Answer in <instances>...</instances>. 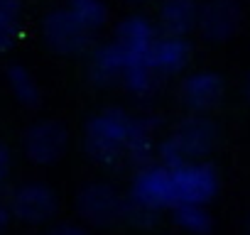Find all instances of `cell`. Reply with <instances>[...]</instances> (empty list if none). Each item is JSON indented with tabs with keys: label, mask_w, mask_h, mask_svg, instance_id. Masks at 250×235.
<instances>
[{
	"label": "cell",
	"mask_w": 250,
	"mask_h": 235,
	"mask_svg": "<svg viewBox=\"0 0 250 235\" xmlns=\"http://www.w3.org/2000/svg\"><path fill=\"white\" fill-rule=\"evenodd\" d=\"M199 0H162L157 10V30L165 35L189 37L196 30Z\"/></svg>",
	"instance_id": "obj_14"
},
{
	"label": "cell",
	"mask_w": 250,
	"mask_h": 235,
	"mask_svg": "<svg viewBox=\"0 0 250 235\" xmlns=\"http://www.w3.org/2000/svg\"><path fill=\"white\" fill-rule=\"evenodd\" d=\"M243 27V8L238 0H206L199 5L196 30L206 42H230Z\"/></svg>",
	"instance_id": "obj_9"
},
{
	"label": "cell",
	"mask_w": 250,
	"mask_h": 235,
	"mask_svg": "<svg viewBox=\"0 0 250 235\" xmlns=\"http://www.w3.org/2000/svg\"><path fill=\"white\" fill-rule=\"evenodd\" d=\"M172 184H174L177 203H204V206H208L221 189V176H218V169L211 162L189 159V162L172 169Z\"/></svg>",
	"instance_id": "obj_2"
},
{
	"label": "cell",
	"mask_w": 250,
	"mask_h": 235,
	"mask_svg": "<svg viewBox=\"0 0 250 235\" xmlns=\"http://www.w3.org/2000/svg\"><path fill=\"white\" fill-rule=\"evenodd\" d=\"M120 83H123V88L128 91V93L143 98V96H150L157 88L160 76L147 66V61H130L128 66L123 69Z\"/></svg>",
	"instance_id": "obj_18"
},
{
	"label": "cell",
	"mask_w": 250,
	"mask_h": 235,
	"mask_svg": "<svg viewBox=\"0 0 250 235\" xmlns=\"http://www.w3.org/2000/svg\"><path fill=\"white\" fill-rule=\"evenodd\" d=\"M5 81H8V88L13 93V98L25 105V108H40L42 103V91H40V83L35 78V74L22 66V64H10L8 71H5Z\"/></svg>",
	"instance_id": "obj_16"
},
{
	"label": "cell",
	"mask_w": 250,
	"mask_h": 235,
	"mask_svg": "<svg viewBox=\"0 0 250 235\" xmlns=\"http://www.w3.org/2000/svg\"><path fill=\"white\" fill-rule=\"evenodd\" d=\"M42 37H44L47 47L62 57L83 54L93 42V32L86 30L66 8H54L44 15Z\"/></svg>",
	"instance_id": "obj_3"
},
{
	"label": "cell",
	"mask_w": 250,
	"mask_h": 235,
	"mask_svg": "<svg viewBox=\"0 0 250 235\" xmlns=\"http://www.w3.org/2000/svg\"><path fill=\"white\" fill-rule=\"evenodd\" d=\"M22 0H0V22H20Z\"/></svg>",
	"instance_id": "obj_22"
},
{
	"label": "cell",
	"mask_w": 250,
	"mask_h": 235,
	"mask_svg": "<svg viewBox=\"0 0 250 235\" xmlns=\"http://www.w3.org/2000/svg\"><path fill=\"white\" fill-rule=\"evenodd\" d=\"M191 57H194V47L187 37L157 32L152 47L147 49L145 61L160 78H167V76L184 74L187 66L191 64Z\"/></svg>",
	"instance_id": "obj_11"
},
{
	"label": "cell",
	"mask_w": 250,
	"mask_h": 235,
	"mask_svg": "<svg viewBox=\"0 0 250 235\" xmlns=\"http://www.w3.org/2000/svg\"><path fill=\"white\" fill-rule=\"evenodd\" d=\"M76 213L81 220H86L88 225L96 228H110L115 223L123 220V206L125 198L118 194V189H113L110 184L103 181H93L86 184L79 194H76Z\"/></svg>",
	"instance_id": "obj_6"
},
{
	"label": "cell",
	"mask_w": 250,
	"mask_h": 235,
	"mask_svg": "<svg viewBox=\"0 0 250 235\" xmlns=\"http://www.w3.org/2000/svg\"><path fill=\"white\" fill-rule=\"evenodd\" d=\"M125 66H128V59L120 52V47L110 39L93 49L91 61H88V78L98 88H110V86L120 83Z\"/></svg>",
	"instance_id": "obj_13"
},
{
	"label": "cell",
	"mask_w": 250,
	"mask_h": 235,
	"mask_svg": "<svg viewBox=\"0 0 250 235\" xmlns=\"http://www.w3.org/2000/svg\"><path fill=\"white\" fill-rule=\"evenodd\" d=\"M130 123L133 115L118 105L93 113L83 128V150L88 159L101 167H118L123 162Z\"/></svg>",
	"instance_id": "obj_1"
},
{
	"label": "cell",
	"mask_w": 250,
	"mask_h": 235,
	"mask_svg": "<svg viewBox=\"0 0 250 235\" xmlns=\"http://www.w3.org/2000/svg\"><path fill=\"white\" fill-rule=\"evenodd\" d=\"M10 220H13V215H10V211H8V203H0V235L8 230Z\"/></svg>",
	"instance_id": "obj_25"
},
{
	"label": "cell",
	"mask_w": 250,
	"mask_h": 235,
	"mask_svg": "<svg viewBox=\"0 0 250 235\" xmlns=\"http://www.w3.org/2000/svg\"><path fill=\"white\" fill-rule=\"evenodd\" d=\"M157 211L152 208H145L130 198H125V206H123V220L130 223V225H138V228H152L157 223Z\"/></svg>",
	"instance_id": "obj_20"
},
{
	"label": "cell",
	"mask_w": 250,
	"mask_h": 235,
	"mask_svg": "<svg viewBox=\"0 0 250 235\" xmlns=\"http://www.w3.org/2000/svg\"><path fill=\"white\" fill-rule=\"evenodd\" d=\"M245 235H250V213H248V218H245Z\"/></svg>",
	"instance_id": "obj_28"
},
{
	"label": "cell",
	"mask_w": 250,
	"mask_h": 235,
	"mask_svg": "<svg viewBox=\"0 0 250 235\" xmlns=\"http://www.w3.org/2000/svg\"><path fill=\"white\" fill-rule=\"evenodd\" d=\"M172 211V220L189 235H208L213 230V215L204 203H177Z\"/></svg>",
	"instance_id": "obj_17"
},
{
	"label": "cell",
	"mask_w": 250,
	"mask_h": 235,
	"mask_svg": "<svg viewBox=\"0 0 250 235\" xmlns=\"http://www.w3.org/2000/svg\"><path fill=\"white\" fill-rule=\"evenodd\" d=\"M47 235H88V230L79 223H57L47 230Z\"/></svg>",
	"instance_id": "obj_23"
},
{
	"label": "cell",
	"mask_w": 250,
	"mask_h": 235,
	"mask_svg": "<svg viewBox=\"0 0 250 235\" xmlns=\"http://www.w3.org/2000/svg\"><path fill=\"white\" fill-rule=\"evenodd\" d=\"M226 98V81L218 71L199 69L179 81V100L189 113H211Z\"/></svg>",
	"instance_id": "obj_10"
},
{
	"label": "cell",
	"mask_w": 250,
	"mask_h": 235,
	"mask_svg": "<svg viewBox=\"0 0 250 235\" xmlns=\"http://www.w3.org/2000/svg\"><path fill=\"white\" fill-rule=\"evenodd\" d=\"M20 35H22V25L20 22H5V25L0 22V54H8L18 44Z\"/></svg>",
	"instance_id": "obj_21"
},
{
	"label": "cell",
	"mask_w": 250,
	"mask_h": 235,
	"mask_svg": "<svg viewBox=\"0 0 250 235\" xmlns=\"http://www.w3.org/2000/svg\"><path fill=\"white\" fill-rule=\"evenodd\" d=\"M128 3H133V5H147V3H152V0H128Z\"/></svg>",
	"instance_id": "obj_27"
},
{
	"label": "cell",
	"mask_w": 250,
	"mask_h": 235,
	"mask_svg": "<svg viewBox=\"0 0 250 235\" xmlns=\"http://www.w3.org/2000/svg\"><path fill=\"white\" fill-rule=\"evenodd\" d=\"M218 125L208 113H189L172 128L169 140L179 147L184 159H206L218 145Z\"/></svg>",
	"instance_id": "obj_7"
},
{
	"label": "cell",
	"mask_w": 250,
	"mask_h": 235,
	"mask_svg": "<svg viewBox=\"0 0 250 235\" xmlns=\"http://www.w3.org/2000/svg\"><path fill=\"white\" fill-rule=\"evenodd\" d=\"M8 211L27 225H44L59 213V196L44 181H25L10 194Z\"/></svg>",
	"instance_id": "obj_5"
},
{
	"label": "cell",
	"mask_w": 250,
	"mask_h": 235,
	"mask_svg": "<svg viewBox=\"0 0 250 235\" xmlns=\"http://www.w3.org/2000/svg\"><path fill=\"white\" fill-rule=\"evenodd\" d=\"M155 37H157V25L147 15L133 13L118 22L113 42L120 47V52L125 54V59L130 64V61H145L147 49L152 47Z\"/></svg>",
	"instance_id": "obj_12"
},
{
	"label": "cell",
	"mask_w": 250,
	"mask_h": 235,
	"mask_svg": "<svg viewBox=\"0 0 250 235\" xmlns=\"http://www.w3.org/2000/svg\"><path fill=\"white\" fill-rule=\"evenodd\" d=\"M10 167H13V155H10V147L0 140V186L5 184L8 174H10Z\"/></svg>",
	"instance_id": "obj_24"
},
{
	"label": "cell",
	"mask_w": 250,
	"mask_h": 235,
	"mask_svg": "<svg viewBox=\"0 0 250 235\" xmlns=\"http://www.w3.org/2000/svg\"><path fill=\"white\" fill-rule=\"evenodd\" d=\"M66 10L93 35L105 27L108 22V5L105 0H66Z\"/></svg>",
	"instance_id": "obj_19"
},
{
	"label": "cell",
	"mask_w": 250,
	"mask_h": 235,
	"mask_svg": "<svg viewBox=\"0 0 250 235\" xmlns=\"http://www.w3.org/2000/svg\"><path fill=\"white\" fill-rule=\"evenodd\" d=\"M243 98H245V103L250 105V71H248L245 78H243Z\"/></svg>",
	"instance_id": "obj_26"
},
{
	"label": "cell",
	"mask_w": 250,
	"mask_h": 235,
	"mask_svg": "<svg viewBox=\"0 0 250 235\" xmlns=\"http://www.w3.org/2000/svg\"><path fill=\"white\" fill-rule=\"evenodd\" d=\"M157 118H133L130 130H128V140H125V152L123 159H128L135 167H145L150 162H155V128H157Z\"/></svg>",
	"instance_id": "obj_15"
},
{
	"label": "cell",
	"mask_w": 250,
	"mask_h": 235,
	"mask_svg": "<svg viewBox=\"0 0 250 235\" xmlns=\"http://www.w3.org/2000/svg\"><path fill=\"white\" fill-rule=\"evenodd\" d=\"M69 147V133L57 120H37L22 135V152L32 164H57Z\"/></svg>",
	"instance_id": "obj_8"
},
{
	"label": "cell",
	"mask_w": 250,
	"mask_h": 235,
	"mask_svg": "<svg viewBox=\"0 0 250 235\" xmlns=\"http://www.w3.org/2000/svg\"><path fill=\"white\" fill-rule=\"evenodd\" d=\"M130 201L152 208V211H169L177 206L174 184H172V169H167L160 162H150L145 167H138L133 181H130Z\"/></svg>",
	"instance_id": "obj_4"
}]
</instances>
